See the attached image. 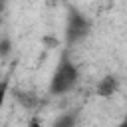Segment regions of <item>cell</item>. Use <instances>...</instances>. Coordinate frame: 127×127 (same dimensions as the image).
I'll return each mask as SVG.
<instances>
[{"label":"cell","instance_id":"cell-1","mask_svg":"<svg viewBox=\"0 0 127 127\" xmlns=\"http://www.w3.org/2000/svg\"><path fill=\"white\" fill-rule=\"evenodd\" d=\"M77 67L71 64V60L67 56H62L54 75H52V81H50V93L54 95H64L67 91H71L77 83Z\"/></svg>","mask_w":127,"mask_h":127},{"label":"cell","instance_id":"cell-2","mask_svg":"<svg viewBox=\"0 0 127 127\" xmlns=\"http://www.w3.org/2000/svg\"><path fill=\"white\" fill-rule=\"evenodd\" d=\"M89 34V20L75 8H69L67 12V20H65V42L71 46V44H77L81 42L85 36Z\"/></svg>","mask_w":127,"mask_h":127},{"label":"cell","instance_id":"cell-3","mask_svg":"<svg viewBox=\"0 0 127 127\" xmlns=\"http://www.w3.org/2000/svg\"><path fill=\"white\" fill-rule=\"evenodd\" d=\"M117 89H119V79L115 75H105L97 85V93L101 97H111Z\"/></svg>","mask_w":127,"mask_h":127},{"label":"cell","instance_id":"cell-4","mask_svg":"<svg viewBox=\"0 0 127 127\" xmlns=\"http://www.w3.org/2000/svg\"><path fill=\"white\" fill-rule=\"evenodd\" d=\"M8 52H10V40L4 38V40H0V56H6Z\"/></svg>","mask_w":127,"mask_h":127},{"label":"cell","instance_id":"cell-5","mask_svg":"<svg viewBox=\"0 0 127 127\" xmlns=\"http://www.w3.org/2000/svg\"><path fill=\"white\" fill-rule=\"evenodd\" d=\"M56 125H58V127H60V125H73V117H67V115H65V117H60V119L56 121Z\"/></svg>","mask_w":127,"mask_h":127},{"label":"cell","instance_id":"cell-6","mask_svg":"<svg viewBox=\"0 0 127 127\" xmlns=\"http://www.w3.org/2000/svg\"><path fill=\"white\" fill-rule=\"evenodd\" d=\"M4 97H6V85L0 83V107H2V103H4Z\"/></svg>","mask_w":127,"mask_h":127}]
</instances>
